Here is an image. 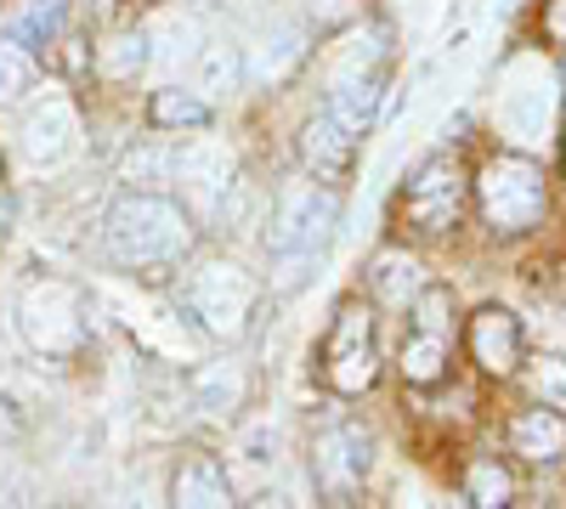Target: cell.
Wrapping results in <instances>:
<instances>
[{"instance_id":"cell-1","label":"cell","mask_w":566,"mask_h":509,"mask_svg":"<svg viewBox=\"0 0 566 509\" xmlns=\"http://www.w3.org/2000/svg\"><path fill=\"white\" fill-rule=\"evenodd\" d=\"M335 221H340V199L328 193V188L295 181V188L277 193V210H272V221H266V238H261V244H266V255L283 266V272H277L283 289H295L301 277H306V266L323 261Z\"/></svg>"},{"instance_id":"cell-2","label":"cell","mask_w":566,"mask_h":509,"mask_svg":"<svg viewBox=\"0 0 566 509\" xmlns=\"http://www.w3.org/2000/svg\"><path fill=\"white\" fill-rule=\"evenodd\" d=\"M187 250H193V221L165 193L130 188L108 210V255L119 266H165V261H181Z\"/></svg>"},{"instance_id":"cell-3","label":"cell","mask_w":566,"mask_h":509,"mask_svg":"<svg viewBox=\"0 0 566 509\" xmlns=\"http://www.w3.org/2000/svg\"><path fill=\"white\" fill-rule=\"evenodd\" d=\"M255 300H261L255 277L239 272L232 261H205V266H193L181 277V306L193 311L216 340H239L250 329Z\"/></svg>"},{"instance_id":"cell-4","label":"cell","mask_w":566,"mask_h":509,"mask_svg":"<svg viewBox=\"0 0 566 509\" xmlns=\"http://www.w3.org/2000/svg\"><path fill=\"white\" fill-rule=\"evenodd\" d=\"M476 188H482V215L499 226V233H522V226H533L544 215V176L515 153L493 159Z\"/></svg>"},{"instance_id":"cell-5","label":"cell","mask_w":566,"mask_h":509,"mask_svg":"<svg viewBox=\"0 0 566 509\" xmlns=\"http://www.w3.org/2000/svg\"><path fill=\"white\" fill-rule=\"evenodd\" d=\"M18 329L34 351L45 357H69L85 335L80 322V295L74 284H57V277H45V284H34L23 300H18Z\"/></svg>"},{"instance_id":"cell-6","label":"cell","mask_w":566,"mask_h":509,"mask_svg":"<svg viewBox=\"0 0 566 509\" xmlns=\"http://www.w3.org/2000/svg\"><path fill=\"white\" fill-rule=\"evenodd\" d=\"M555 74L544 63H522L504 91V103H499V125L515 136L522 148H538L549 142V125H555Z\"/></svg>"},{"instance_id":"cell-7","label":"cell","mask_w":566,"mask_h":509,"mask_svg":"<svg viewBox=\"0 0 566 509\" xmlns=\"http://www.w3.org/2000/svg\"><path fill=\"white\" fill-rule=\"evenodd\" d=\"M18 148H23V159L40 165V170L74 159V148H80V114H74V103H69V97H40V103L23 114Z\"/></svg>"},{"instance_id":"cell-8","label":"cell","mask_w":566,"mask_h":509,"mask_svg":"<svg viewBox=\"0 0 566 509\" xmlns=\"http://www.w3.org/2000/svg\"><path fill=\"white\" fill-rule=\"evenodd\" d=\"M459 204H464V176H459V159H431L413 188H408V215L424 226V233H442V226L459 221Z\"/></svg>"},{"instance_id":"cell-9","label":"cell","mask_w":566,"mask_h":509,"mask_svg":"<svg viewBox=\"0 0 566 509\" xmlns=\"http://www.w3.org/2000/svg\"><path fill=\"white\" fill-rule=\"evenodd\" d=\"M176 181H181V193L210 215V210L227 199V188H232V148H227V142H210V136L187 142V148L176 153Z\"/></svg>"},{"instance_id":"cell-10","label":"cell","mask_w":566,"mask_h":509,"mask_svg":"<svg viewBox=\"0 0 566 509\" xmlns=\"http://www.w3.org/2000/svg\"><path fill=\"white\" fill-rule=\"evenodd\" d=\"M306 29L301 23H272L244 45V79L250 85H283L301 63H306Z\"/></svg>"},{"instance_id":"cell-11","label":"cell","mask_w":566,"mask_h":509,"mask_svg":"<svg viewBox=\"0 0 566 509\" xmlns=\"http://www.w3.org/2000/svg\"><path fill=\"white\" fill-rule=\"evenodd\" d=\"M374 465V442L363 425H335L323 442H317V481L328 492H352Z\"/></svg>"},{"instance_id":"cell-12","label":"cell","mask_w":566,"mask_h":509,"mask_svg":"<svg viewBox=\"0 0 566 509\" xmlns=\"http://www.w3.org/2000/svg\"><path fill=\"white\" fill-rule=\"evenodd\" d=\"M352 153H357V136L335 119V114H312L306 119V130H301V159H306V170L317 176V181H340L346 170H352Z\"/></svg>"},{"instance_id":"cell-13","label":"cell","mask_w":566,"mask_h":509,"mask_svg":"<svg viewBox=\"0 0 566 509\" xmlns=\"http://www.w3.org/2000/svg\"><path fill=\"white\" fill-rule=\"evenodd\" d=\"M380 108H386V74L380 68H363V74H346L328 85V114H335L352 136H368L380 125Z\"/></svg>"},{"instance_id":"cell-14","label":"cell","mask_w":566,"mask_h":509,"mask_svg":"<svg viewBox=\"0 0 566 509\" xmlns=\"http://www.w3.org/2000/svg\"><path fill=\"white\" fill-rule=\"evenodd\" d=\"M470 351L488 374H510L522 362V322H515L504 306H488L476 322H470Z\"/></svg>"},{"instance_id":"cell-15","label":"cell","mask_w":566,"mask_h":509,"mask_svg":"<svg viewBox=\"0 0 566 509\" xmlns=\"http://www.w3.org/2000/svg\"><path fill=\"white\" fill-rule=\"evenodd\" d=\"M244 79V45H232V40H210L193 52V91L205 103L227 97L232 85Z\"/></svg>"},{"instance_id":"cell-16","label":"cell","mask_w":566,"mask_h":509,"mask_svg":"<svg viewBox=\"0 0 566 509\" xmlns=\"http://www.w3.org/2000/svg\"><path fill=\"white\" fill-rule=\"evenodd\" d=\"M510 447L522 453V458H533V465H544V458H560V453H566V420L544 402V407H533V413H522V420H515Z\"/></svg>"},{"instance_id":"cell-17","label":"cell","mask_w":566,"mask_h":509,"mask_svg":"<svg viewBox=\"0 0 566 509\" xmlns=\"http://www.w3.org/2000/svg\"><path fill=\"white\" fill-rule=\"evenodd\" d=\"M368 284H374V295H380L386 306H408L424 289V277H419V261L413 255L380 250V255H374V266H368Z\"/></svg>"},{"instance_id":"cell-18","label":"cell","mask_w":566,"mask_h":509,"mask_svg":"<svg viewBox=\"0 0 566 509\" xmlns=\"http://www.w3.org/2000/svg\"><path fill=\"white\" fill-rule=\"evenodd\" d=\"M170 498L187 503V509H221V503H232V487H227L221 465H210V458H193V465L176 470Z\"/></svg>"},{"instance_id":"cell-19","label":"cell","mask_w":566,"mask_h":509,"mask_svg":"<svg viewBox=\"0 0 566 509\" xmlns=\"http://www.w3.org/2000/svg\"><path fill=\"white\" fill-rule=\"evenodd\" d=\"M244 402V368L239 362H210L193 374V407L205 413H232Z\"/></svg>"},{"instance_id":"cell-20","label":"cell","mask_w":566,"mask_h":509,"mask_svg":"<svg viewBox=\"0 0 566 509\" xmlns=\"http://www.w3.org/2000/svg\"><path fill=\"white\" fill-rule=\"evenodd\" d=\"M328 380H335V391L357 396L374 385V346L368 340H340L328 346Z\"/></svg>"},{"instance_id":"cell-21","label":"cell","mask_w":566,"mask_h":509,"mask_svg":"<svg viewBox=\"0 0 566 509\" xmlns=\"http://www.w3.org/2000/svg\"><path fill=\"white\" fill-rule=\"evenodd\" d=\"M148 114H154L159 130H199V125H210V103L193 97V91H176V85L170 91H154Z\"/></svg>"},{"instance_id":"cell-22","label":"cell","mask_w":566,"mask_h":509,"mask_svg":"<svg viewBox=\"0 0 566 509\" xmlns=\"http://www.w3.org/2000/svg\"><path fill=\"white\" fill-rule=\"evenodd\" d=\"M119 176L130 181V188L154 193L159 181H176V153H170V148H130L125 165H119Z\"/></svg>"},{"instance_id":"cell-23","label":"cell","mask_w":566,"mask_h":509,"mask_svg":"<svg viewBox=\"0 0 566 509\" xmlns=\"http://www.w3.org/2000/svg\"><path fill=\"white\" fill-rule=\"evenodd\" d=\"M34 79H40L34 57L18 40H0V103H18L23 91H34Z\"/></svg>"},{"instance_id":"cell-24","label":"cell","mask_w":566,"mask_h":509,"mask_svg":"<svg viewBox=\"0 0 566 509\" xmlns=\"http://www.w3.org/2000/svg\"><path fill=\"white\" fill-rule=\"evenodd\" d=\"M103 74H114V79H130V74H142L148 68V34H114L108 45H103Z\"/></svg>"},{"instance_id":"cell-25","label":"cell","mask_w":566,"mask_h":509,"mask_svg":"<svg viewBox=\"0 0 566 509\" xmlns=\"http://www.w3.org/2000/svg\"><path fill=\"white\" fill-rule=\"evenodd\" d=\"M402 374L413 385H437L442 380V335H419L408 351H402Z\"/></svg>"},{"instance_id":"cell-26","label":"cell","mask_w":566,"mask_h":509,"mask_svg":"<svg viewBox=\"0 0 566 509\" xmlns=\"http://www.w3.org/2000/svg\"><path fill=\"white\" fill-rule=\"evenodd\" d=\"M448 311H453L448 289H419V295H413V322H419V335H448Z\"/></svg>"},{"instance_id":"cell-27","label":"cell","mask_w":566,"mask_h":509,"mask_svg":"<svg viewBox=\"0 0 566 509\" xmlns=\"http://www.w3.org/2000/svg\"><path fill=\"white\" fill-rule=\"evenodd\" d=\"M470 503H482V509L510 503V476L499 465H476V470H470Z\"/></svg>"},{"instance_id":"cell-28","label":"cell","mask_w":566,"mask_h":509,"mask_svg":"<svg viewBox=\"0 0 566 509\" xmlns=\"http://www.w3.org/2000/svg\"><path fill=\"white\" fill-rule=\"evenodd\" d=\"M533 391H538L549 407H566V362H560V357H544V362L533 368Z\"/></svg>"},{"instance_id":"cell-29","label":"cell","mask_w":566,"mask_h":509,"mask_svg":"<svg viewBox=\"0 0 566 509\" xmlns=\"http://www.w3.org/2000/svg\"><path fill=\"white\" fill-rule=\"evenodd\" d=\"M363 12V0H306V18L317 23V29H340V23H352Z\"/></svg>"},{"instance_id":"cell-30","label":"cell","mask_w":566,"mask_h":509,"mask_svg":"<svg viewBox=\"0 0 566 509\" xmlns=\"http://www.w3.org/2000/svg\"><path fill=\"white\" fill-rule=\"evenodd\" d=\"M555 34L566 40V0H555Z\"/></svg>"},{"instance_id":"cell-31","label":"cell","mask_w":566,"mask_h":509,"mask_svg":"<svg viewBox=\"0 0 566 509\" xmlns=\"http://www.w3.org/2000/svg\"><path fill=\"white\" fill-rule=\"evenodd\" d=\"M0 7H12V0H0Z\"/></svg>"}]
</instances>
